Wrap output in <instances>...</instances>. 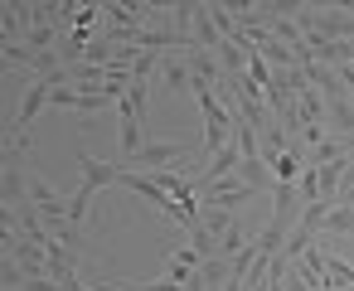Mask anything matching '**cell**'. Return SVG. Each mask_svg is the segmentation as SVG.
<instances>
[{"instance_id": "52a82bcc", "label": "cell", "mask_w": 354, "mask_h": 291, "mask_svg": "<svg viewBox=\"0 0 354 291\" xmlns=\"http://www.w3.org/2000/svg\"><path fill=\"white\" fill-rule=\"evenodd\" d=\"M339 156H344V141H339V136H325L320 146H310V160H306V165H330V160H339Z\"/></svg>"}, {"instance_id": "7a4b0ae2", "label": "cell", "mask_w": 354, "mask_h": 291, "mask_svg": "<svg viewBox=\"0 0 354 291\" xmlns=\"http://www.w3.org/2000/svg\"><path fill=\"white\" fill-rule=\"evenodd\" d=\"M189 83H194V73H189L185 54H165L160 68H156V88H160V93H185Z\"/></svg>"}, {"instance_id": "6da1fadb", "label": "cell", "mask_w": 354, "mask_h": 291, "mask_svg": "<svg viewBox=\"0 0 354 291\" xmlns=\"http://www.w3.org/2000/svg\"><path fill=\"white\" fill-rule=\"evenodd\" d=\"M248 199H257V189L243 185L238 175H228V180H218L199 194V204H214V209H228V214H238V204H248Z\"/></svg>"}, {"instance_id": "9c48e42d", "label": "cell", "mask_w": 354, "mask_h": 291, "mask_svg": "<svg viewBox=\"0 0 354 291\" xmlns=\"http://www.w3.org/2000/svg\"><path fill=\"white\" fill-rule=\"evenodd\" d=\"M330 291H349V286H330Z\"/></svg>"}, {"instance_id": "277c9868", "label": "cell", "mask_w": 354, "mask_h": 291, "mask_svg": "<svg viewBox=\"0 0 354 291\" xmlns=\"http://www.w3.org/2000/svg\"><path fill=\"white\" fill-rule=\"evenodd\" d=\"M233 175H238L243 185H252L257 194H267V189L277 185V180H272V170H267V160H238V170H233Z\"/></svg>"}, {"instance_id": "8992f818", "label": "cell", "mask_w": 354, "mask_h": 291, "mask_svg": "<svg viewBox=\"0 0 354 291\" xmlns=\"http://www.w3.org/2000/svg\"><path fill=\"white\" fill-rule=\"evenodd\" d=\"M320 233H354V209H344V204H335L330 214H325V223H320Z\"/></svg>"}, {"instance_id": "ba28073f", "label": "cell", "mask_w": 354, "mask_h": 291, "mask_svg": "<svg viewBox=\"0 0 354 291\" xmlns=\"http://www.w3.org/2000/svg\"><path fill=\"white\" fill-rule=\"evenodd\" d=\"M335 204L354 209V160H349V170H344V180H339V194H335Z\"/></svg>"}, {"instance_id": "5b68a950", "label": "cell", "mask_w": 354, "mask_h": 291, "mask_svg": "<svg viewBox=\"0 0 354 291\" xmlns=\"http://www.w3.org/2000/svg\"><path fill=\"white\" fill-rule=\"evenodd\" d=\"M199 223H204L214 238H223V233L238 223V214H228V209H214V204H199Z\"/></svg>"}, {"instance_id": "3957f363", "label": "cell", "mask_w": 354, "mask_h": 291, "mask_svg": "<svg viewBox=\"0 0 354 291\" xmlns=\"http://www.w3.org/2000/svg\"><path fill=\"white\" fill-rule=\"evenodd\" d=\"M189 35H194V49H209V54L223 44V39H218V30H214V15H209V6H199V10H194V30H189Z\"/></svg>"}]
</instances>
